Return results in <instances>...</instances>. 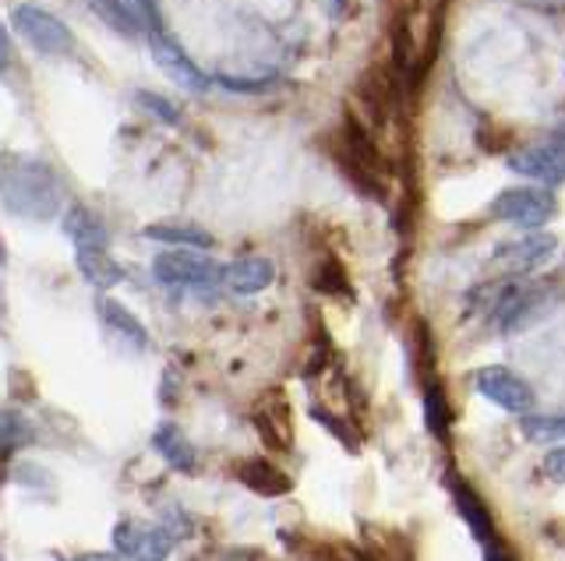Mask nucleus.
I'll list each match as a JSON object with an SVG mask.
<instances>
[{
	"mask_svg": "<svg viewBox=\"0 0 565 561\" xmlns=\"http://www.w3.org/2000/svg\"><path fill=\"white\" fill-rule=\"evenodd\" d=\"M64 234L71 237V244H75L78 251H106V226L99 223L96 213H88L85 205L67 208Z\"/></svg>",
	"mask_w": 565,
	"mask_h": 561,
	"instance_id": "ddd939ff",
	"label": "nucleus"
},
{
	"mask_svg": "<svg viewBox=\"0 0 565 561\" xmlns=\"http://www.w3.org/2000/svg\"><path fill=\"white\" fill-rule=\"evenodd\" d=\"M311 417L318 420V424H326L335 438H340V442H347L350 449H358V434H353L343 420H335V417H329V410H322V407H311Z\"/></svg>",
	"mask_w": 565,
	"mask_h": 561,
	"instance_id": "393cba45",
	"label": "nucleus"
},
{
	"mask_svg": "<svg viewBox=\"0 0 565 561\" xmlns=\"http://www.w3.org/2000/svg\"><path fill=\"white\" fill-rule=\"evenodd\" d=\"M484 561H520V558H516V551H512L509 543L499 537V540L488 543V548H484Z\"/></svg>",
	"mask_w": 565,
	"mask_h": 561,
	"instance_id": "bb28decb",
	"label": "nucleus"
},
{
	"mask_svg": "<svg viewBox=\"0 0 565 561\" xmlns=\"http://www.w3.org/2000/svg\"><path fill=\"white\" fill-rule=\"evenodd\" d=\"M424 428H428L438 442H446L452 431V402L441 392V385L435 378L424 381Z\"/></svg>",
	"mask_w": 565,
	"mask_h": 561,
	"instance_id": "2eb2a0df",
	"label": "nucleus"
},
{
	"mask_svg": "<svg viewBox=\"0 0 565 561\" xmlns=\"http://www.w3.org/2000/svg\"><path fill=\"white\" fill-rule=\"evenodd\" d=\"M237 477L247 490H255V495H262V498H282L294 487L287 473L269 460H244L237 466Z\"/></svg>",
	"mask_w": 565,
	"mask_h": 561,
	"instance_id": "9b49d317",
	"label": "nucleus"
},
{
	"mask_svg": "<svg viewBox=\"0 0 565 561\" xmlns=\"http://www.w3.org/2000/svg\"><path fill=\"white\" fill-rule=\"evenodd\" d=\"M4 205L25 219H53L61 208V184L43 163H14L4 173Z\"/></svg>",
	"mask_w": 565,
	"mask_h": 561,
	"instance_id": "f257e3e1",
	"label": "nucleus"
},
{
	"mask_svg": "<svg viewBox=\"0 0 565 561\" xmlns=\"http://www.w3.org/2000/svg\"><path fill=\"white\" fill-rule=\"evenodd\" d=\"M88 4H93L99 19L114 32H120V36H138V32L146 29V19H141V11L131 0H88Z\"/></svg>",
	"mask_w": 565,
	"mask_h": 561,
	"instance_id": "f3484780",
	"label": "nucleus"
},
{
	"mask_svg": "<svg viewBox=\"0 0 565 561\" xmlns=\"http://www.w3.org/2000/svg\"><path fill=\"white\" fill-rule=\"evenodd\" d=\"M149 46H152V57L156 64L163 67V72L177 82V85H184L188 93H205V85L209 78L199 72V64H191V57L184 54L181 46H177L163 29H156L149 32Z\"/></svg>",
	"mask_w": 565,
	"mask_h": 561,
	"instance_id": "6e6552de",
	"label": "nucleus"
},
{
	"mask_svg": "<svg viewBox=\"0 0 565 561\" xmlns=\"http://www.w3.org/2000/svg\"><path fill=\"white\" fill-rule=\"evenodd\" d=\"M11 25L32 50H40L46 57H64L75 50V32H71L57 14H50L35 4H18L11 11Z\"/></svg>",
	"mask_w": 565,
	"mask_h": 561,
	"instance_id": "f03ea898",
	"label": "nucleus"
},
{
	"mask_svg": "<svg viewBox=\"0 0 565 561\" xmlns=\"http://www.w3.org/2000/svg\"><path fill=\"white\" fill-rule=\"evenodd\" d=\"M282 413H287V402H282L279 410H265V402H262V407L252 413V420H255L258 434L265 438V445L287 452L290 449V428H287V417Z\"/></svg>",
	"mask_w": 565,
	"mask_h": 561,
	"instance_id": "6ab92c4d",
	"label": "nucleus"
},
{
	"mask_svg": "<svg viewBox=\"0 0 565 561\" xmlns=\"http://www.w3.org/2000/svg\"><path fill=\"white\" fill-rule=\"evenodd\" d=\"M446 487H449V495H452L456 513L463 516V522L470 526L473 540L481 543V548H488V543L499 540V530H494L491 508L484 505V498L477 495V490H473L463 477H459V473H449V477H446Z\"/></svg>",
	"mask_w": 565,
	"mask_h": 561,
	"instance_id": "0eeeda50",
	"label": "nucleus"
},
{
	"mask_svg": "<svg viewBox=\"0 0 565 561\" xmlns=\"http://www.w3.org/2000/svg\"><path fill=\"white\" fill-rule=\"evenodd\" d=\"M509 170L537 184H565V149L562 145H530L509 155Z\"/></svg>",
	"mask_w": 565,
	"mask_h": 561,
	"instance_id": "1a4fd4ad",
	"label": "nucleus"
},
{
	"mask_svg": "<svg viewBox=\"0 0 565 561\" xmlns=\"http://www.w3.org/2000/svg\"><path fill=\"white\" fill-rule=\"evenodd\" d=\"M558 213V202L547 187H509L491 202V216L523 226V230H537Z\"/></svg>",
	"mask_w": 565,
	"mask_h": 561,
	"instance_id": "7ed1b4c3",
	"label": "nucleus"
},
{
	"mask_svg": "<svg viewBox=\"0 0 565 561\" xmlns=\"http://www.w3.org/2000/svg\"><path fill=\"white\" fill-rule=\"evenodd\" d=\"M555 248H558V240L552 234H526L520 240L502 244V248L494 251V261L509 272H534L555 255Z\"/></svg>",
	"mask_w": 565,
	"mask_h": 561,
	"instance_id": "9d476101",
	"label": "nucleus"
},
{
	"mask_svg": "<svg viewBox=\"0 0 565 561\" xmlns=\"http://www.w3.org/2000/svg\"><path fill=\"white\" fill-rule=\"evenodd\" d=\"M473 389L484 399H491L494 407H502L505 413H520V417H526L537 402L534 389H530L516 371H509V367H499V364L481 367V371L473 375Z\"/></svg>",
	"mask_w": 565,
	"mask_h": 561,
	"instance_id": "20e7f679",
	"label": "nucleus"
},
{
	"mask_svg": "<svg viewBox=\"0 0 565 561\" xmlns=\"http://www.w3.org/2000/svg\"><path fill=\"white\" fill-rule=\"evenodd\" d=\"M544 477H552V481H565V449H555V452H547L544 455Z\"/></svg>",
	"mask_w": 565,
	"mask_h": 561,
	"instance_id": "a878e982",
	"label": "nucleus"
},
{
	"mask_svg": "<svg viewBox=\"0 0 565 561\" xmlns=\"http://www.w3.org/2000/svg\"><path fill=\"white\" fill-rule=\"evenodd\" d=\"M149 240H163V244H181V248H212V237L199 226H149L146 230Z\"/></svg>",
	"mask_w": 565,
	"mask_h": 561,
	"instance_id": "412c9836",
	"label": "nucleus"
},
{
	"mask_svg": "<svg viewBox=\"0 0 565 561\" xmlns=\"http://www.w3.org/2000/svg\"><path fill=\"white\" fill-rule=\"evenodd\" d=\"M99 314H103V322L110 325L131 349H146V346H149V332H146V325H141L124 304H117V301H99Z\"/></svg>",
	"mask_w": 565,
	"mask_h": 561,
	"instance_id": "dca6fc26",
	"label": "nucleus"
},
{
	"mask_svg": "<svg viewBox=\"0 0 565 561\" xmlns=\"http://www.w3.org/2000/svg\"><path fill=\"white\" fill-rule=\"evenodd\" d=\"M152 445L173 470H181V473H191L194 460H199V455H194V445L181 434V428H177V424H159L156 434H152Z\"/></svg>",
	"mask_w": 565,
	"mask_h": 561,
	"instance_id": "4468645a",
	"label": "nucleus"
},
{
	"mask_svg": "<svg viewBox=\"0 0 565 561\" xmlns=\"http://www.w3.org/2000/svg\"><path fill=\"white\" fill-rule=\"evenodd\" d=\"M32 424L22 417V413H14V410H8L4 413V449H8V455H14L22 445H29L32 442Z\"/></svg>",
	"mask_w": 565,
	"mask_h": 561,
	"instance_id": "4be33fe9",
	"label": "nucleus"
},
{
	"mask_svg": "<svg viewBox=\"0 0 565 561\" xmlns=\"http://www.w3.org/2000/svg\"><path fill=\"white\" fill-rule=\"evenodd\" d=\"M138 103L146 107L149 114H156L163 125H177L181 120V110H177V103L163 99V96H156V93H138Z\"/></svg>",
	"mask_w": 565,
	"mask_h": 561,
	"instance_id": "5701e85b",
	"label": "nucleus"
},
{
	"mask_svg": "<svg viewBox=\"0 0 565 561\" xmlns=\"http://www.w3.org/2000/svg\"><path fill=\"white\" fill-rule=\"evenodd\" d=\"M311 561H375V558L361 548H350V543H329V548H318Z\"/></svg>",
	"mask_w": 565,
	"mask_h": 561,
	"instance_id": "b1692460",
	"label": "nucleus"
},
{
	"mask_svg": "<svg viewBox=\"0 0 565 561\" xmlns=\"http://www.w3.org/2000/svg\"><path fill=\"white\" fill-rule=\"evenodd\" d=\"M67 561H128V558H124V554H103V551H85V554H75Z\"/></svg>",
	"mask_w": 565,
	"mask_h": 561,
	"instance_id": "cd10ccee",
	"label": "nucleus"
},
{
	"mask_svg": "<svg viewBox=\"0 0 565 561\" xmlns=\"http://www.w3.org/2000/svg\"><path fill=\"white\" fill-rule=\"evenodd\" d=\"M276 279V269L269 258H237L234 266L223 269V283L234 293H262Z\"/></svg>",
	"mask_w": 565,
	"mask_h": 561,
	"instance_id": "f8f14e48",
	"label": "nucleus"
},
{
	"mask_svg": "<svg viewBox=\"0 0 565 561\" xmlns=\"http://www.w3.org/2000/svg\"><path fill=\"white\" fill-rule=\"evenodd\" d=\"M78 272L96 290H114L124 279V269L106 251H78Z\"/></svg>",
	"mask_w": 565,
	"mask_h": 561,
	"instance_id": "a211bd4d",
	"label": "nucleus"
},
{
	"mask_svg": "<svg viewBox=\"0 0 565 561\" xmlns=\"http://www.w3.org/2000/svg\"><path fill=\"white\" fill-rule=\"evenodd\" d=\"M152 272L163 287H212L223 276L199 251H163L152 261Z\"/></svg>",
	"mask_w": 565,
	"mask_h": 561,
	"instance_id": "423d86ee",
	"label": "nucleus"
},
{
	"mask_svg": "<svg viewBox=\"0 0 565 561\" xmlns=\"http://www.w3.org/2000/svg\"><path fill=\"white\" fill-rule=\"evenodd\" d=\"M520 431L530 442H565V413H526Z\"/></svg>",
	"mask_w": 565,
	"mask_h": 561,
	"instance_id": "aec40b11",
	"label": "nucleus"
},
{
	"mask_svg": "<svg viewBox=\"0 0 565 561\" xmlns=\"http://www.w3.org/2000/svg\"><path fill=\"white\" fill-rule=\"evenodd\" d=\"M177 543V533L163 530V526H141L124 519L114 526V548L128 554L131 561H167Z\"/></svg>",
	"mask_w": 565,
	"mask_h": 561,
	"instance_id": "39448f33",
	"label": "nucleus"
}]
</instances>
